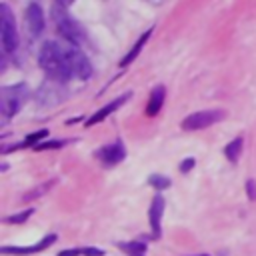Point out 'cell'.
<instances>
[{
    "label": "cell",
    "instance_id": "1",
    "mask_svg": "<svg viewBox=\"0 0 256 256\" xmlns=\"http://www.w3.org/2000/svg\"><path fill=\"white\" fill-rule=\"evenodd\" d=\"M38 62L44 68V72L56 82H68L70 78L86 80L92 74L88 58L78 48L54 40L42 44Z\"/></svg>",
    "mask_w": 256,
    "mask_h": 256
},
{
    "label": "cell",
    "instance_id": "2",
    "mask_svg": "<svg viewBox=\"0 0 256 256\" xmlns=\"http://www.w3.org/2000/svg\"><path fill=\"white\" fill-rule=\"evenodd\" d=\"M52 20H54L58 32H60L70 44H82V42H86V32H84V28L64 10V6H54V8H52Z\"/></svg>",
    "mask_w": 256,
    "mask_h": 256
},
{
    "label": "cell",
    "instance_id": "3",
    "mask_svg": "<svg viewBox=\"0 0 256 256\" xmlns=\"http://www.w3.org/2000/svg\"><path fill=\"white\" fill-rule=\"evenodd\" d=\"M26 96H28L26 84L4 86V88L0 90V112H2V116H4L6 120L12 118V116L20 110V106L24 104Z\"/></svg>",
    "mask_w": 256,
    "mask_h": 256
},
{
    "label": "cell",
    "instance_id": "4",
    "mask_svg": "<svg viewBox=\"0 0 256 256\" xmlns=\"http://www.w3.org/2000/svg\"><path fill=\"white\" fill-rule=\"evenodd\" d=\"M0 36H2L4 52H14L18 46V32H16V22L8 4L0 6Z\"/></svg>",
    "mask_w": 256,
    "mask_h": 256
},
{
    "label": "cell",
    "instance_id": "5",
    "mask_svg": "<svg viewBox=\"0 0 256 256\" xmlns=\"http://www.w3.org/2000/svg\"><path fill=\"white\" fill-rule=\"evenodd\" d=\"M222 118H224V112H222V110H200V112L188 114V116L182 120V128L188 130V132H194V130L208 128V126L220 122Z\"/></svg>",
    "mask_w": 256,
    "mask_h": 256
},
{
    "label": "cell",
    "instance_id": "6",
    "mask_svg": "<svg viewBox=\"0 0 256 256\" xmlns=\"http://www.w3.org/2000/svg\"><path fill=\"white\" fill-rule=\"evenodd\" d=\"M44 26H46V20H44V12H42L40 4H36V2L28 4V8H26V28H28V32L32 36H40Z\"/></svg>",
    "mask_w": 256,
    "mask_h": 256
},
{
    "label": "cell",
    "instance_id": "7",
    "mask_svg": "<svg viewBox=\"0 0 256 256\" xmlns=\"http://www.w3.org/2000/svg\"><path fill=\"white\" fill-rule=\"evenodd\" d=\"M96 156H98L106 166H114V164H118L120 160H124L126 150H124V144L118 140V142H114V144H108V146L100 148V150L96 152Z\"/></svg>",
    "mask_w": 256,
    "mask_h": 256
},
{
    "label": "cell",
    "instance_id": "8",
    "mask_svg": "<svg viewBox=\"0 0 256 256\" xmlns=\"http://www.w3.org/2000/svg\"><path fill=\"white\" fill-rule=\"evenodd\" d=\"M128 98H130V92H128V94L118 96V98H116V100H112V102H108L106 106H102L98 112H94V114H92V116L86 120V126H94L96 122H102L106 116H110L112 112H116V110H118V108L124 104V100H128Z\"/></svg>",
    "mask_w": 256,
    "mask_h": 256
},
{
    "label": "cell",
    "instance_id": "9",
    "mask_svg": "<svg viewBox=\"0 0 256 256\" xmlns=\"http://www.w3.org/2000/svg\"><path fill=\"white\" fill-rule=\"evenodd\" d=\"M52 242H56V234H48V236H44L38 244L26 246V248H20V246H4V248H2V254H20V256H22V254H36V252L48 248Z\"/></svg>",
    "mask_w": 256,
    "mask_h": 256
},
{
    "label": "cell",
    "instance_id": "10",
    "mask_svg": "<svg viewBox=\"0 0 256 256\" xmlns=\"http://www.w3.org/2000/svg\"><path fill=\"white\" fill-rule=\"evenodd\" d=\"M162 212H164V196H154L152 204H150V212H148V218H150V228H152V234L154 236H160V224H162Z\"/></svg>",
    "mask_w": 256,
    "mask_h": 256
},
{
    "label": "cell",
    "instance_id": "11",
    "mask_svg": "<svg viewBox=\"0 0 256 256\" xmlns=\"http://www.w3.org/2000/svg\"><path fill=\"white\" fill-rule=\"evenodd\" d=\"M164 96H166V90L164 86H156L152 92H150V98H148V104H146V116H156L164 104Z\"/></svg>",
    "mask_w": 256,
    "mask_h": 256
},
{
    "label": "cell",
    "instance_id": "12",
    "mask_svg": "<svg viewBox=\"0 0 256 256\" xmlns=\"http://www.w3.org/2000/svg\"><path fill=\"white\" fill-rule=\"evenodd\" d=\"M150 34H152V28H150V30H146V32H144V34H142V36L138 38V42H136V44L132 46V50H130V52H128V54H126V56H124V58L120 60V66H122V68H124L126 64H130V62H132V60H134V58H136V56L140 54V50H142V46H144V44L148 42Z\"/></svg>",
    "mask_w": 256,
    "mask_h": 256
},
{
    "label": "cell",
    "instance_id": "13",
    "mask_svg": "<svg viewBox=\"0 0 256 256\" xmlns=\"http://www.w3.org/2000/svg\"><path fill=\"white\" fill-rule=\"evenodd\" d=\"M118 248L126 252L128 256H144L146 254V244L144 242H120Z\"/></svg>",
    "mask_w": 256,
    "mask_h": 256
},
{
    "label": "cell",
    "instance_id": "14",
    "mask_svg": "<svg viewBox=\"0 0 256 256\" xmlns=\"http://www.w3.org/2000/svg\"><path fill=\"white\" fill-rule=\"evenodd\" d=\"M240 150H242V138H234L232 142H228L224 146V156L230 160V162H236L238 156H240Z\"/></svg>",
    "mask_w": 256,
    "mask_h": 256
},
{
    "label": "cell",
    "instance_id": "15",
    "mask_svg": "<svg viewBox=\"0 0 256 256\" xmlns=\"http://www.w3.org/2000/svg\"><path fill=\"white\" fill-rule=\"evenodd\" d=\"M148 182H150V186H154L156 190H164V188H168V186L172 184L168 176H160V174H152V176L148 178Z\"/></svg>",
    "mask_w": 256,
    "mask_h": 256
},
{
    "label": "cell",
    "instance_id": "16",
    "mask_svg": "<svg viewBox=\"0 0 256 256\" xmlns=\"http://www.w3.org/2000/svg\"><path fill=\"white\" fill-rule=\"evenodd\" d=\"M32 214H34V208H28V210H22L20 214H12V216H8L6 222H10V224H22V222H26Z\"/></svg>",
    "mask_w": 256,
    "mask_h": 256
},
{
    "label": "cell",
    "instance_id": "17",
    "mask_svg": "<svg viewBox=\"0 0 256 256\" xmlns=\"http://www.w3.org/2000/svg\"><path fill=\"white\" fill-rule=\"evenodd\" d=\"M54 184V180L52 182H46V184H42V186H38V188H34V190H30L26 196H24V200H34V198H40L46 190H50V186Z\"/></svg>",
    "mask_w": 256,
    "mask_h": 256
},
{
    "label": "cell",
    "instance_id": "18",
    "mask_svg": "<svg viewBox=\"0 0 256 256\" xmlns=\"http://www.w3.org/2000/svg\"><path fill=\"white\" fill-rule=\"evenodd\" d=\"M46 136H48V130H38L36 134H30V136L24 140V146H28V144L38 146V144H40V140H42V138H46Z\"/></svg>",
    "mask_w": 256,
    "mask_h": 256
},
{
    "label": "cell",
    "instance_id": "19",
    "mask_svg": "<svg viewBox=\"0 0 256 256\" xmlns=\"http://www.w3.org/2000/svg\"><path fill=\"white\" fill-rule=\"evenodd\" d=\"M60 146H64V142L62 140H50V142H40L38 146H34L36 150H52V148H60Z\"/></svg>",
    "mask_w": 256,
    "mask_h": 256
},
{
    "label": "cell",
    "instance_id": "20",
    "mask_svg": "<svg viewBox=\"0 0 256 256\" xmlns=\"http://www.w3.org/2000/svg\"><path fill=\"white\" fill-rule=\"evenodd\" d=\"M246 192H248V198L250 200H256V184H254V180H248L246 182Z\"/></svg>",
    "mask_w": 256,
    "mask_h": 256
},
{
    "label": "cell",
    "instance_id": "21",
    "mask_svg": "<svg viewBox=\"0 0 256 256\" xmlns=\"http://www.w3.org/2000/svg\"><path fill=\"white\" fill-rule=\"evenodd\" d=\"M82 254L84 256H104V250H100V248H82Z\"/></svg>",
    "mask_w": 256,
    "mask_h": 256
},
{
    "label": "cell",
    "instance_id": "22",
    "mask_svg": "<svg viewBox=\"0 0 256 256\" xmlns=\"http://www.w3.org/2000/svg\"><path fill=\"white\" fill-rule=\"evenodd\" d=\"M190 168H194V158H186V160L182 162V166H180L182 172H188Z\"/></svg>",
    "mask_w": 256,
    "mask_h": 256
},
{
    "label": "cell",
    "instance_id": "23",
    "mask_svg": "<svg viewBox=\"0 0 256 256\" xmlns=\"http://www.w3.org/2000/svg\"><path fill=\"white\" fill-rule=\"evenodd\" d=\"M78 254H82L80 248H72V250H62V252H58V256H78Z\"/></svg>",
    "mask_w": 256,
    "mask_h": 256
},
{
    "label": "cell",
    "instance_id": "24",
    "mask_svg": "<svg viewBox=\"0 0 256 256\" xmlns=\"http://www.w3.org/2000/svg\"><path fill=\"white\" fill-rule=\"evenodd\" d=\"M58 2H60V4H62V6H66V4H72V2H74V0H58Z\"/></svg>",
    "mask_w": 256,
    "mask_h": 256
},
{
    "label": "cell",
    "instance_id": "25",
    "mask_svg": "<svg viewBox=\"0 0 256 256\" xmlns=\"http://www.w3.org/2000/svg\"><path fill=\"white\" fill-rule=\"evenodd\" d=\"M198 256H208V254H198Z\"/></svg>",
    "mask_w": 256,
    "mask_h": 256
}]
</instances>
